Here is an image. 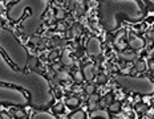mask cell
Masks as SVG:
<instances>
[{
    "label": "cell",
    "instance_id": "cell-32",
    "mask_svg": "<svg viewBox=\"0 0 154 119\" xmlns=\"http://www.w3.org/2000/svg\"><path fill=\"white\" fill-rule=\"evenodd\" d=\"M0 118L2 119H12V118H9L7 114H5V112H3V114H0Z\"/></svg>",
    "mask_w": 154,
    "mask_h": 119
},
{
    "label": "cell",
    "instance_id": "cell-27",
    "mask_svg": "<svg viewBox=\"0 0 154 119\" xmlns=\"http://www.w3.org/2000/svg\"><path fill=\"white\" fill-rule=\"evenodd\" d=\"M97 82L98 83H105V82H106V76H105V74H100L97 77Z\"/></svg>",
    "mask_w": 154,
    "mask_h": 119
},
{
    "label": "cell",
    "instance_id": "cell-22",
    "mask_svg": "<svg viewBox=\"0 0 154 119\" xmlns=\"http://www.w3.org/2000/svg\"><path fill=\"white\" fill-rule=\"evenodd\" d=\"M28 65H29V67H32V69H35L37 65V58L36 57H32V58L28 60Z\"/></svg>",
    "mask_w": 154,
    "mask_h": 119
},
{
    "label": "cell",
    "instance_id": "cell-14",
    "mask_svg": "<svg viewBox=\"0 0 154 119\" xmlns=\"http://www.w3.org/2000/svg\"><path fill=\"white\" fill-rule=\"evenodd\" d=\"M65 103H66L68 107H77L79 103H80V101H79V98L77 97H69V98H66Z\"/></svg>",
    "mask_w": 154,
    "mask_h": 119
},
{
    "label": "cell",
    "instance_id": "cell-8",
    "mask_svg": "<svg viewBox=\"0 0 154 119\" xmlns=\"http://www.w3.org/2000/svg\"><path fill=\"white\" fill-rule=\"evenodd\" d=\"M61 64L65 66H72L73 65V60L70 57V53H69V49H65L61 54Z\"/></svg>",
    "mask_w": 154,
    "mask_h": 119
},
{
    "label": "cell",
    "instance_id": "cell-15",
    "mask_svg": "<svg viewBox=\"0 0 154 119\" xmlns=\"http://www.w3.org/2000/svg\"><path fill=\"white\" fill-rule=\"evenodd\" d=\"M57 79H59V81H69L70 76L68 74L66 70H59V72H57Z\"/></svg>",
    "mask_w": 154,
    "mask_h": 119
},
{
    "label": "cell",
    "instance_id": "cell-1",
    "mask_svg": "<svg viewBox=\"0 0 154 119\" xmlns=\"http://www.w3.org/2000/svg\"><path fill=\"white\" fill-rule=\"evenodd\" d=\"M0 85L19 89L29 94V102L36 109H47L53 102L49 82L38 73H24L9 66L0 53Z\"/></svg>",
    "mask_w": 154,
    "mask_h": 119
},
{
    "label": "cell",
    "instance_id": "cell-35",
    "mask_svg": "<svg viewBox=\"0 0 154 119\" xmlns=\"http://www.w3.org/2000/svg\"><path fill=\"white\" fill-rule=\"evenodd\" d=\"M12 1H15V0H5V3H7V4H9V3H12Z\"/></svg>",
    "mask_w": 154,
    "mask_h": 119
},
{
    "label": "cell",
    "instance_id": "cell-20",
    "mask_svg": "<svg viewBox=\"0 0 154 119\" xmlns=\"http://www.w3.org/2000/svg\"><path fill=\"white\" fill-rule=\"evenodd\" d=\"M64 111V105L63 103H57L53 106V112H56V114H60V112Z\"/></svg>",
    "mask_w": 154,
    "mask_h": 119
},
{
    "label": "cell",
    "instance_id": "cell-10",
    "mask_svg": "<svg viewBox=\"0 0 154 119\" xmlns=\"http://www.w3.org/2000/svg\"><path fill=\"white\" fill-rule=\"evenodd\" d=\"M98 99H100V97H98L96 93H93V94L89 95V99H88V107L89 110H96V106H97V102Z\"/></svg>",
    "mask_w": 154,
    "mask_h": 119
},
{
    "label": "cell",
    "instance_id": "cell-29",
    "mask_svg": "<svg viewBox=\"0 0 154 119\" xmlns=\"http://www.w3.org/2000/svg\"><path fill=\"white\" fill-rule=\"evenodd\" d=\"M57 56H59V53H57L56 50H54V52H52V53L49 54V60H54V58H56Z\"/></svg>",
    "mask_w": 154,
    "mask_h": 119
},
{
    "label": "cell",
    "instance_id": "cell-17",
    "mask_svg": "<svg viewBox=\"0 0 154 119\" xmlns=\"http://www.w3.org/2000/svg\"><path fill=\"white\" fill-rule=\"evenodd\" d=\"M69 119H86V115H85L84 111L79 110V111L72 112V114H70V117H69Z\"/></svg>",
    "mask_w": 154,
    "mask_h": 119
},
{
    "label": "cell",
    "instance_id": "cell-24",
    "mask_svg": "<svg viewBox=\"0 0 154 119\" xmlns=\"http://www.w3.org/2000/svg\"><path fill=\"white\" fill-rule=\"evenodd\" d=\"M85 91L88 93L89 95H91V94H93V93L96 91V88H94V85H88V86H86V88H85Z\"/></svg>",
    "mask_w": 154,
    "mask_h": 119
},
{
    "label": "cell",
    "instance_id": "cell-4",
    "mask_svg": "<svg viewBox=\"0 0 154 119\" xmlns=\"http://www.w3.org/2000/svg\"><path fill=\"white\" fill-rule=\"evenodd\" d=\"M116 81L121 88L138 94H152L154 93V82L146 77H131V76H117Z\"/></svg>",
    "mask_w": 154,
    "mask_h": 119
},
{
    "label": "cell",
    "instance_id": "cell-37",
    "mask_svg": "<svg viewBox=\"0 0 154 119\" xmlns=\"http://www.w3.org/2000/svg\"><path fill=\"white\" fill-rule=\"evenodd\" d=\"M96 119H100V118H96Z\"/></svg>",
    "mask_w": 154,
    "mask_h": 119
},
{
    "label": "cell",
    "instance_id": "cell-3",
    "mask_svg": "<svg viewBox=\"0 0 154 119\" xmlns=\"http://www.w3.org/2000/svg\"><path fill=\"white\" fill-rule=\"evenodd\" d=\"M0 48L9 57V60L15 64L19 69H25L28 65V53L25 48L11 31L5 28H0Z\"/></svg>",
    "mask_w": 154,
    "mask_h": 119
},
{
    "label": "cell",
    "instance_id": "cell-36",
    "mask_svg": "<svg viewBox=\"0 0 154 119\" xmlns=\"http://www.w3.org/2000/svg\"><path fill=\"white\" fill-rule=\"evenodd\" d=\"M153 60H154V53H153Z\"/></svg>",
    "mask_w": 154,
    "mask_h": 119
},
{
    "label": "cell",
    "instance_id": "cell-28",
    "mask_svg": "<svg viewBox=\"0 0 154 119\" xmlns=\"http://www.w3.org/2000/svg\"><path fill=\"white\" fill-rule=\"evenodd\" d=\"M116 45H117V48H118V49H121V50L125 49V46H126L124 43H120V41H118V43H116Z\"/></svg>",
    "mask_w": 154,
    "mask_h": 119
},
{
    "label": "cell",
    "instance_id": "cell-16",
    "mask_svg": "<svg viewBox=\"0 0 154 119\" xmlns=\"http://www.w3.org/2000/svg\"><path fill=\"white\" fill-rule=\"evenodd\" d=\"M112 101H113V95L109 93V94H106L104 98L101 99V102H100V105H101V107H105V106H108V105H110L112 103Z\"/></svg>",
    "mask_w": 154,
    "mask_h": 119
},
{
    "label": "cell",
    "instance_id": "cell-2",
    "mask_svg": "<svg viewBox=\"0 0 154 119\" xmlns=\"http://www.w3.org/2000/svg\"><path fill=\"white\" fill-rule=\"evenodd\" d=\"M48 8V0H17L16 3L9 7L8 9V17L12 21H17L21 19L24 12L29 11L31 13L28 17L21 22L20 31L21 33L32 36L37 32L41 25V16Z\"/></svg>",
    "mask_w": 154,
    "mask_h": 119
},
{
    "label": "cell",
    "instance_id": "cell-12",
    "mask_svg": "<svg viewBox=\"0 0 154 119\" xmlns=\"http://www.w3.org/2000/svg\"><path fill=\"white\" fill-rule=\"evenodd\" d=\"M120 58L124 61H133L136 58V53L130 52V50H124V52L120 53Z\"/></svg>",
    "mask_w": 154,
    "mask_h": 119
},
{
    "label": "cell",
    "instance_id": "cell-5",
    "mask_svg": "<svg viewBox=\"0 0 154 119\" xmlns=\"http://www.w3.org/2000/svg\"><path fill=\"white\" fill-rule=\"evenodd\" d=\"M0 103L12 105V106H25L29 105V98L21 90L0 85Z\"/></svg>",
    "mask_w": 154,
    "mask_h": 119
},
{
    "label": "cell",
    "instance_id": "cell-21",
    "mask_svg": "<svg viewBox=\"0 0 154 119\" xmlns=\"http://www.w3.org/2000/svg\"><path fill=\"white\" fill-rule=\"evenodd\" d=\"M145 67H146L145 62H143V61H140V62H137V65H136V72H143Z\"/></svg>",
    "mask_w": 154,
    "mask_h": 119
},
{
    "label": "cell",
    "instance_id": "cell-33",
    "mask_svg": "<svg viewBox=\"0 0 154 119\" xmlns=\"http://www.w3.org/2000/svg\"><path fill=\"white\" fill-rule=\"evenodd\" d=\"M147 115H149V117H154V110H153V109L147 110Z\"/></svg>",
    "mask_w": 154,
    "mask_h": 119
},
{
    "label": "cell",
    "instance_id": "cell-9",
    "mask_svg": "<svg viewBox=\"0 0 154 119\" xmlns=\"http://www.w3.org/2000/svg\"><path fill=\"white\" fill-rule=\"evenodd\" d=\"M92 118H100V119H110V115H109L108 111L102 110V109H100V110H93L92 114H91Z\"/></svg>",
    "mask_w": 154,
    "mask_h": 119
},
{
    "label": "cell",
    "instance_id": "cell-13",
    "mask_svg": "<svg viewBox=\"0 0 154 119\" xmlns=\"http://www.w3.org/2000/svg\"><path fill=\"white\" fill-rule=\"evenodd\" d=\"M32 119H56L53 115H51L49 112H45V111H40V112H36V114L32 117Z\"/></svg>",
    "mask_w": 154,
    "mask_h": 119
},
{
    "label": "cell",
    "instance_id": "cell-25",
    "mask_svg": "<svg viewBox=\"0 0 154 119\" xmlns=\"http://www.w3.org/2000/svg\"><path fill=\"white\" fill-rule=\"evenodd\" d=\"M65 17V12L63 11V9H57L56 12V19H59V20H61V19Z\"/></svg>",
    "mask_w": 154,
    "mask_h": 119
},
{
    "label": "cell",
    "instance_id": "cell-11",
    "mask_svg": "<svg viewBox=\"0 0 154 119\" xmlns=\"http://www.w3.org/2000/svg\"><path fill=\"white\" fill-rule=\"evenodd\" d=\"M129 46L131 49H141V48L143 46V40L140 37H133L129 41Z\"/></svg>",
    "mask_w": 154,
    "mask_h": 119
},
{
    "label": "cell",
    "instance_id": "cell-18",
    "mask_svg": "<svg viewBox=\"0 0 154 119\" xmlns=\"http://www.w3.org/2000/svg\"><path fill=\"white\" fill-rule=\"evenodd\" d=\"M121 109V105L120 102H114V103H110L109 105V110H110V112H118Z\"/></svg>",
    "mask_w": 154,
    "mask_h": 119
},
{
    "label": "cell",
    "instance_id": "cell-7",
    "mask_svg": "<svg viewBox=\"0 0 154 119\" xmlns=\"http://www.w3.org/2000/svg\"><path fill=\"white\" fill-rule=\"evenodd\" d=\"M82 74H84V78L86 81H92L93 77H94V66H93L92 64L85 65L84 69H82Z\"/></svg>",
    "mask_w": 154,
    "mask_h": 119
},
{
    "label": "cell",
    "instance_id": "cell-26",
    "mask_svg": "<svg viewBox=\"0 0 154 119\" xmlns=\"http://www.w3.org/2000/svg\"><path fill=\"white\" fill-rule=\"evenodd\" d=\"M15 117L17 119H24L25 118V112L21 111V110H17V111H15Z\"/></svg>",
    "mask_w": 154,
    "mask_h": 119
},
{
    "label": "cell",
    "instance_id": "cell-30",
    "mask_svg": "<svg viewBox=\"0 0 154 119\" xmlns=\"http://www.w3.org/2000/svg\"><path fill=\"white\" fill-rule=\"evenodd\" d=\"M149 67H150V70H152V72L154 73V60H153V58L149 61Z\"/></svg>",
    "mask_w": 154,
    "mask_h": 119
},
{
    "label": "cell",
    "instance_id": "cell-34",
    "mask_svg": "<svg viewBox=\"0 0 154 119\" xmlns=\"http://www.w3.org/2000/svg\"><path fill=\"white\" fill-rule=\"evenodd\" d=\"M73 91H75V93H80V91H81V89H80L79 86H75V88H73Z\"/></svg>",
    "mask_w": 154,
    "mask_h": 119
},
{
    "label": "cell",
    "instance_id": "cell-31",
    "mask_svg": "<svg viewBox=\"0 0 154 119\" xmlns=\"http://www.w3.org/2000/svg\"><path fill=\"white\" fill-rule=\"evenodd\" d=\"M52 69L54 70V72H59V70H60V65H59V64H54V65L52 66Z\"/></svg>",
    "mask_w": 154,
    "mask_h": 119
},
{
    "label": "cell",
    "instance_id": "cell-19",
    "mask_svg": "<svg viewBox=\"0 0 154 119\" xmlns=\"http://www.w3.org/2000/svg\"><path fill=\"white\" fill-rule=\"evenodd\" d=\"M75 81L77 83H81L84 81V74H82V72H76L75 73Z\"/></svg>",
    "mask_w": 154,
    "mask_h": 119
},
{
    "label": "cell",
    "instance_id": "cell-6",
    "mask_svg": "<svg viewBox=\"0 0 154 119\" xmlns=\"http://www.w3.org/2000/svg\"><path fill=\"white\" fill-rule=\"evenodd\" d=\"M86 53L89 56H98L101 53V43L97 37H91L86 43Z\"/></svg>",
    "mask_w": 154,
    "mask_h": 119
},
{
    "label": "cell",
    "instance_id": "cell-23",
    "mask_svg": "<svg viewBox=\"0 0 154 119\" xmlns=\"http://www.w3.org/2000/svg\"><path fill=\"white\" fill-rule=\"evenodd\" d=\"M136 110H137V112H146L147 111V106L146 105H138V106H137V107H136Z\"/></svg>",
    "mask_w": 154,
    "mask_h": 119
}]
</instances>
